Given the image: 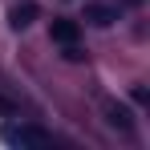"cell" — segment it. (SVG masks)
<instances>
[{
  "label": "cell",
  "mask_w": 150,
  "mask_h": 150,
  "mask_svg": "<svg viewBox=\"0 0 150 150\" xmlns=\"http://www.w3.org/2000/svg\"><path fill=\"white\" fill-rule=\"evenodd\" d=\"M37 16H41V8H37L33 0H25V4H16V8L8 12V25H12V28H28Z\"/></svg>",
  "instance_id": "cell-3"
},
{
  "label": "cell",
  "mask_w": 150,
  "mask_h": 150,
  "mask_svg": "<svg viewBox=\"0 0 150 150\" xmlns=\"http://www.w3.org/2000/svg\"><path fill=\"white\" fill-rule=\"evenodd\" d=\"M101 110H105V122L114 126V130H122V134H130V130H134V118H130V110H126L122 101L105 98V101H101Z\"/></svg>",
  "instance_id": "cell-2"
},
{
  "label": "cell",
  "mask_w": 150,
  "mask_h": 150,
  "mask_svg": "<svg viewBox=\"0 0 150 150\" xmlns=\"http://www.w3.org/2000/svg\"><path fill=\"white\" fill-rule=\"evenodd\" d=\"M126 4H142V0H126Z\"/></svg>",
  "instance_id": "cell-6"
},
{
  "label": "cell",
  "mask_w": 150,
  "mask_h": 150,
  "mask_svg": "<svg viewBox=\"0 0 150 150\" xmlns=\"http://www.w3.org/2000/svg\"><path fill=\"white\" fill-rule=\"evenodd\" d=\"M85 21H89V25H98V28H110L114 21H118V12H114V8H105V4H89V8H85Z\"/></svg>",
  "instance_id": "cell-5"
},
{
  "label": "cell",
  "mask_w": 150,
  "mask_h": 150,
  "mask_svg": "<svg viewBox=\"0 0 150 150\" xmlns=\"http://www.w3.org/2000/svg\"><path fill=\"white\" fill-rule=\"evenodd\" d=\"M4 142H8V146H49L53 138L41 130V126H25V122L16 126L12 122V126H4Z\"/></svg>",
  "instance_id": "cell-1"
},
{
  "label": "cell",
  "mask_w": 150,
  "mask_h": 150,
  "mask_svg": "<svg viewBox=\"0 0 150 150\" xmlns=\"http://www.w3.org/2000/svg\"><path fill=\"white\" fill-rule=\"evenodd\" d=\"M49 37L57 45H77V21H61V16H57L49 25Z\"/></svg>",
  "instance_id": "cell-4"
}]
</instances>
